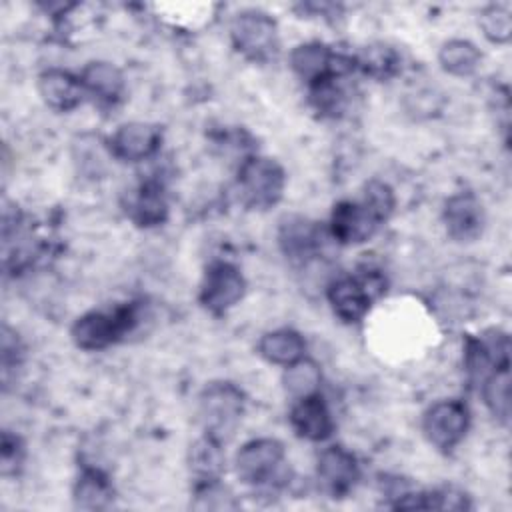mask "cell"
I'll use <instances>...</instances> for the list:
<instances>
[{"mask_svg": "<svg viewBox=\"0 0 512 512\" xmlns=\"http://www.w3.org/2000/svg\"><path fill=\"white\" fill-rule=\"evenodd\" d=\"M140 322V304L130 302L112 310H92L80 316L70 330L72 342L88 352L104 350L126 334H130Z\"/></svg>", "mask_w": 512, "mask_h": 512, "instance_id": "obj_1", "label": "cell"}, {"mask_svg": "<svg viewBox=\"0 0 512 512\" xmlns=\"http://www.w3.org/2000/svg\"><path fill=\"white\" fill-rule=\"evenodd\" d=\"M236 476L256 488H280L288 482L286 452L274 438H256L246 442L234 460Z\"/></svg>", "mask_w": 512, "mask_h": 512, "instance_id": "obj_2", "label": "cell"}, {"mask_svg": "<svg viewBox=\"0 0 512 512\" xmlns=\"http://www.w3.org/2000/svg\"><path fill=\"white\" fill-rule=\"evenodd\" d=\"M244 414V394L232 382H210L198 396V416L204 434L220 442L230 438Z\"/></svg>", "mask_w": 512, "mask_h": 512, "instance_id": "obj_3", "label": "cell"}, {"mask_svg": "<svg viewBox=\"0 0 512 512\" xmlns=\"http://www.w3.org/2000/svg\"><path fill=\"white\" fill-rule=\"evenodd\" d=\"M286 174L284 168L264 156H250L240 164L238 190L246 206L266 210L272 208L284 192Z\"/></svg>", "mask_w": 512, "mask_h": 512, "instance_id": "obj_4", "label": "cell"}, {"mask_svg": "<svg viewBox=\"0 0 512 512\" xmlns=\"http://www.w3.org/2000/svg\"><path fill=\"white\" fill-rule=\"evenodd\" d=\"M384 278L378 272H364L360 276H342L334 280L328 290V302L334 314L352 324L362 320L372 302L384 292Z\"/></svg>", "mask_w": 512, "mask_h": 512, "instance_id": "obj_5", "label": "cell"}, {"mask_svg": "<svg viewBox=\"0 0 512 512\" xmlns=\"http://www.w3.org/2000/svg\"><path fill=\"white\" fill-rule=\"evenodd\" d=\"M234 48L252 62H268L278 52V26L262 10H244L234 16L230 26Z\"/></svg>", "mask_w": 512, "mask_h": 512, "instance_id": "obj_6", "label": "cell"}, {"mask_svg": "<svg viewBox=\"0 0 512 512\" xmlns=\"http://www.w3.org/2000/svg\"><path fill=\"white\" fill-rule=\"evenodd\" d=\"M470 414L460 400H440L432 404L422 418L426 440L440 452H452L466 436Z\"/></svg>", "mask_w": 512, "mask_h": 512, "instance_id": "obj_7", "label": "cell"}, {"mask_svg": "<svg viewBox=\"0 0 512 512\" xmlns=\"http://www.w3.org/2000/svg\"><path fill=\"white\" fill-rule=\"evenodd\" d=\"M244 292L246 282L240 270L230 262H214L204 272L198 298L210 314L222 316L242 300Z\"/></svg>", "mask_w": 512, "mask_h": 512, "instance_id": "obj_8", "label": "cell"}, {"mask_svg": "<svg viewBox=\"0 0 512 512\" xmlns=\"http://www.w3.org/2000/svg\"><path fill=\"white\" fill-rule=\"evenodd\" d=\"M316 474L322 488L332 498L346 496L360 478V464L356 456L344 446H328L320 452Z\"/></svg>", "mask_w": 512, "mask_h": 512, "instance_id": "obj_9", "label": "cell"}, {"mask_svg": "<svg viewBox=\"0 0 512 512\" xmlns=\"http://www.w3.org/2000/svg\"><path fill=\"white\" fill-rule=\"evenodd\" d=\"M380 224L382 222L366 208L362 200H342L334 204L330 216V236L340 244H360L374 236Z\"/></svg>", "mask_w": 512, "mask_h": 512, "instance_id": "obj_10", "label": "cell"}, {"mask_svg": "<svg viewBox=\"0 0 512 512\" xmlns=\"http://www.w3.org/2000/svg\"><path fill=\"white\" fill-rule=\"evenodd\" d=\"M162 132L158 126L148 122H128L108 140L110 154L122 162H140L154 156L160 148Z\"/></svg>", "mask_w": 512, "mask_h": 512, "instance_id": "obj_11", "label": "cell"}, {"mask_svg": "<svg viewBox=\"0 0 512 512\" xmlns=\"http://www.w3.org/2000/svg\"><path fill=\"white\" fill-rule=\"evenodd\" d=\"M444 224L456 242H472L484 228V210L472 192H458L444 204Z\"/></svg>", "mask_w": 512, "mask_h": 512, "instance_id": "obj_12", "label": "cell"}, {"mask_svg": "<svg viewBox=\"0 0 512 512\" xmlns=\"http://www.w3.org/2000/svg\"><path fill=\"white\" fill-rule=\"evenodd\" d=\"M322 238V228L304 216H284L278 228V244L286 258L294 262H306L316 256Z\"/></svg>", "mask_w": 512, "mask_h": 512, "instance_id": "obj_13", "label": "cell"}, {"mask_svg": "<svg viewBox=\"0 0 512 512\" xmlns=\"http://www.w3.org/2000/svg\"><path fill=\"white\" fill-rule=\"evenodd\" d=\"M292 430L310 442H322L334 432V418L320 394L294 400L290 408Z\"/></svg>", "mask_w": 512, "mask_h": 512, "instance_id": "obj_14", "label": "cell"}, {"mask_svg": "<svg viewBox=\"0 0 512 512\" xmlns=\"http://www.w3.org/2000/svg\"><path fill=\"white\" fill-rule=\"evenodd\" d=\"M38 92L44 104L56 112L74 110L86 96L80 76L60 68H48L38 76Z\"/></svg>", "mask_w": 512, "mask_h": 512, "instance_id": "obj_15", "label": "cell"}, {"mask_svg": "<svg viewBox=\"0 0 512 512\" xmlns=\"http://www.w3.org/2000/svg\"><path fill=\"white\" fill-rule=\"evenodd\" d=\"M126 214L128 218L142 228L158 226L168 216V202L158 180H146L128 194Z\"/></svg>", "mask_w": 512, "mask_h": 512, "instance_id": "obj_16", "label": "cell"}, {"mask_svg": "<svg viewBox=\"0 0 512 512\" xmlns=\"http://www.w3.org/2000/svg\"><path fill=\"white\" fill-rule=\"evenodd\" d=\"M86 94L94 96L100 104L112 106L124 94V76L122 72L104 60L88 62L80 74Z\"/></svg>", "mask_w": 512, "mask_h": 512, "instance_id": "obj_17", "label": "cell"}, {"mask_svg": "<svg viewBox=\"0 0 512 512\" xmlns=\"http://www.w3.org/2000/svg\"><path fill=\"white\" fill-rule=\"evenodd\" d=\"M188 468L194 484L218 482L224 472L222 442L210 434L198 438L188 450Z\"/></svg>", "mask_w": 512, "mask_h": 512, "instance_id": "obj_18", "label": "cell"}, {"mask_svg": "<svg viewBox=\"0 0 512 512\" xmlns=\"http://www.w3.org/2000/svg\"><path fill=\"white\" fill-rule=\"evenodd\" d=\"M74 504L82 510H104L114 500L110 478L100 468H84L74 484Z\"/></svg>", "mask_w": 512, "mask_h": 512, "instance_id": "obj_19", "label": "cell"}, {"mask_svg": "<svg viewBox=\"0 0 512 512\" xmlns=\"http://www.w3.org/2000/svg\"><path fill=\"white\" fill-rule=\"evenodd\" d=\"M306 342L300 332L292 328H278L266 332L258 342V352L264 360L280 366H288L304 356Z\"/></svg>", "mask_w": 512, "mask_h": 512, "instance_id": "obj_20", "label": "cell"}, {"mask_svg": "<svg viewBox=\"0 0 512 512\" xmlns=\"http://www.w3.org/2000/svg\"><path fill=\"white\" fill-rule=\"evenodd\" d=\"M320 382H322L320 366L314 360L306 358V356H302L296 362L288 364L286 370H284V376H282L284 390L294 400L318 394Z\"/></svg>", "mask_w": 512, "mask_h": 512, "instance_id": "obj_21", "label": "cell"}, {"mask_svg": "<svg viewBox=\"0 0 512 512\" xmlns=\"http://www.w3.org/2000/svg\"><path fill=\"white\" fill-rule=\"evenodd\" d=\"M480 58H482L480 50L472 42L460 40V38L444 42L438 52V62H440L442 70L452 76L474 74L480 64Z\"/></svg>", "mask_w": 512, "mask_h": 512, "instance_id": "obj_22", "label": "cell"}, {"mask_svg": "<svg viewBox=\"0 0 512 512\" xmlns=\"http://www.w3.org/2000/svg\"><path fill=\"white\" fill-rule=\"evenodd\" d=\"M342 74H326L310 82V104L322 116L336 118L346 106V90L340 84Z\"/></svg>", "mask_w": 512, "mask_h": 512, "instance_id": "obj_23", "label": "cell"}, {"mask_svg": "<svg viewBox=\"0 0 512 512\" xmlns=\"http://www.w3.org/2000/svg\"><path fill=\"white\" fill-rule=\"evenodd\" d=\"M484 404L488 410L502 420L508 422L510 416V368H500L492 372L480 386H478Z\"/></svg>", "mask_w": 512, "mask_h": 512, "instance_id": "obj_24", "label": "cell"}, {"mask_svg": "<svg viewBox=\"0 0 512 512\" xmlns=\"http://www.w3.org/2000/svg\"><path fill=\"white\" fill-rule=\"evenodd\" d=\"M356 68H360L364 74L376 78V80H386L398 72L400 58L394 48L386 44H372L366 46L356 58Z\"/></svg>", "mask_w": 512, "mask_h": 512, "instance_id": "obj_25", "label": "cell"}, {"mask_svg": "<svg viewBox=\"0 0 512 512\" xmlns=\"http://www.w3.org/2000/svg\"><path fill=\"white\" fill-rule=\"evenodd\" d=\"M478 24L490 42L504 44L512 36V12L506 4H488L480 12Z\"/></svg>", "mask_w": 512, "mask_h": 512, "instance_id": "obj_26", "label": "cell"}, {"mask_svg": "<svg viewBox=\"0 0 512 512\" xmlns=\"http://www.w3.org/2000/svg\"><path fill=\"white\" fill-rule=\"evenodd\" d=\"M362 202L366 204V208L380 220L386 222L390 218V214L394 212L396 206V198H394V190L382 182V180H370L364 186V194H362Z\"/></svg>", "mask_w": 512, "mask_h": 512, "instance_id": "obj_27", "label": "cell"}, {"mask_svg": "<svg viewBox=\"0 0 512 512\" xmlns=\"http://www.w3.org/2000/svg\"><path fill=\"white\" fill-rule=\"evenodd\" d=\"M194 508L200 510H228L236 508V502L226 486L218 482H206V484H194Z\"/></svg>", "mask_w": 512, "mask_h": 512, "instance_id": "obj_28", "label": "cell"}, {"mask_svg": "<svg viewBox=\"0 0 512 512\" xmlns=\"http://www.w3.org/2000/svg\"><path fill=\"white\" fill-rule=\"evenodd\" d=\"M24 462V444L16 434H10L8 430L2 432L0 440V468L2 476L16 474Z\"/></svg>", "mask_w": 512, "mask_h": 512, "instance_id": "obj_29", "label": "cell"}, {"mask_svg": "<svg viewBox=\"0 0 512 512\" xmlns=\"http://www.w3.org/2000/svg\"><path fill=\"white\" fill-rule=\"evenodd\" d=\"M20 358H22L20 340L16 338L14 332H10L8 326H4V330H2V378H4V382L8 380L10 370L20 364Z\"/></svg>", "mask_w": 512, "mask_h": 512, "instance_id": "obj_30", "label": "cell"}]
</instances>
